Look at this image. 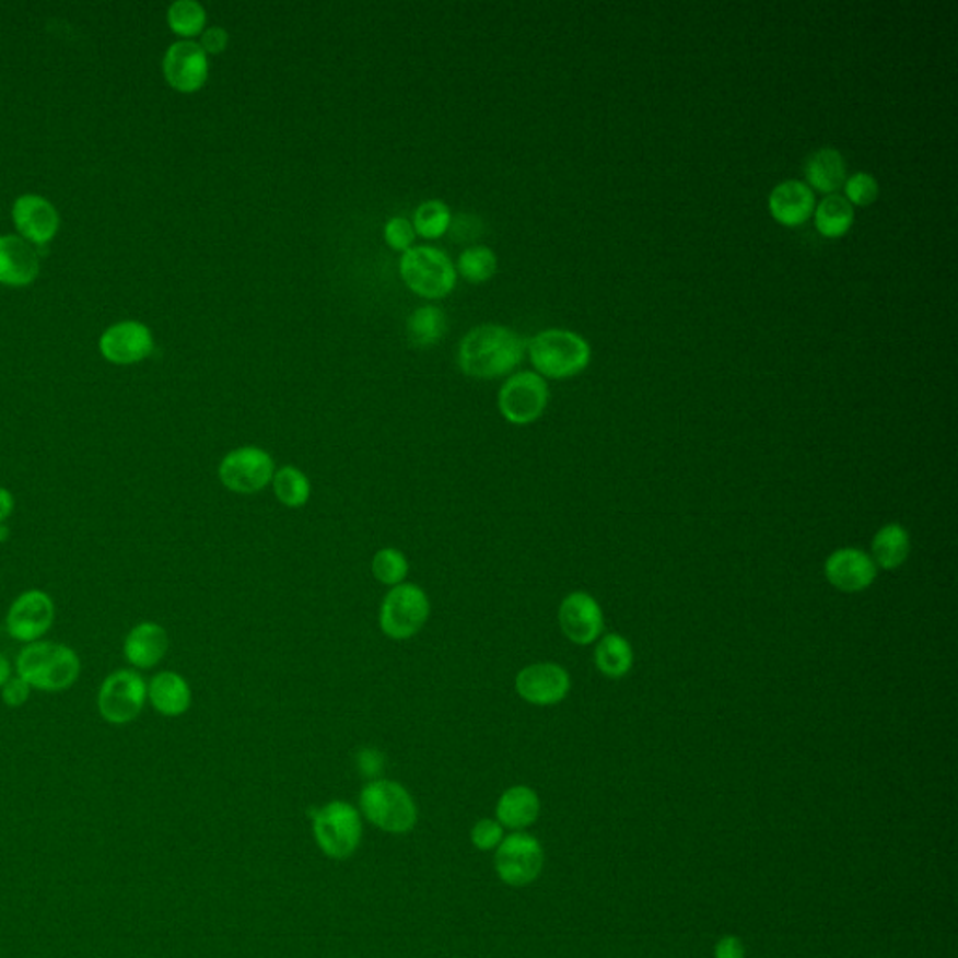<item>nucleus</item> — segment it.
Returning a JSON list of instances; mask_svg holds the SVG:
<instances>
[{
  "label": "nucleus",
  "mask_w": 958,
  "mask_h": 958,
  "mask_svg": "<svg viewBox=\"0 0 958 958\" xmlns=\"http://www.w3.org/2000/svg\"><path fill=\"white\" fill-rule=\"evenodd\" d=\"M526 341L502 324H481L460 339L457 362L463 373L479 381L510 375L523 362Z\"/></svg>",
  "instance_id": "nucleus-1"
},
{
  "label": "nucleus",
  "mask_w": 958,
  "mask_h": 958,
  "mask_svg": "<svg viewBox=\"0 0 958 958\" xmlns=\"http://www.w3.org/2000/svg\"><path fill=\"white\" fill-rule=\"evenodd\" d=\"M15 670L21 680L38 691H66L78 681L81 661L73 647L59 642L38 641L26 644L17 655Z\"/></svg>",
  "instance_id": "nucleus-2"
},
{
  "label": "nucleus",
  "mask_w": 958,
  "mask_h": 958,
  "mask_svg": "<svg viewBox=\"0 0 958 958\" xmlns=\"http://www.w3.org/2000/svg\"><path fill=\"white\" fill-rule=\"evenodd\" d=\"M536 373L544 378L563 381L583 373L592 360V349L576 331L551 328L531 337L526 343Z\"/></svg>",
  "instance_id": "nucleus-3"
},
{
  "label": "nucleus",
  "mask_w": 958,
  "mask_h": 958,
  "mask_svg": "<svg viewBox=\"0 0 958 958\" xmlns=\"http://www.w3.org/2000/svg\"><path fill=\"white\" fill-rule=\"evenodd\" d=\"M399 272L410 291L423 299H444L454 291L457 270L444 249L412 246L399 259Z\"/></svg>",
  "instance_id": "nucleus-4"
},
{
  "label": "nucleus",
  "mask_w": 958,
  "mask_h": 958,
  "mask_svg": "<svg viewBox=\"0 0 958 958\" xmlns=\"http://www.w3.org/2000/svg\"><path fill=\"white\" fill-rule=\"evenodd\" d=\"M429 616L428 592L420 584L402 583L386 592L378 610V626L392 641H410L428 626Z\"/></svg>",
  "instance_id": "nucleus-5"
},
{
  "label": "nucleus",
  "mask_w": 958,
  "mask_h": 958,
  "mask_svg": "<svg viewBox=\"0 0 958 958\" xmlns=\"http://www.w3.org/2000/svg\"><path fill=\"white\" fill-rule=\"evenodd\" d=\"M360 807L373 826L388 833H407L418 822V809L407 788L389 779H375L363 786Z\"/></svg>",
  "instance_id": "nucleus-6"
},
{
  "label": "nucleus",
  "mask_w": 958,
  "mask_h": 958,
  "mask_svg": "<svg viewBox=\"0 0 958 958\" xmlns=\"http://www.w3.org/2000/svg\"><path fill=\"white\" fill-rule=\"evenodd\" d=\"M362 816L350 803L330 802L315 813L313 833L318 849L331 860H347L362 842Z\"/></svg>",
  "instance_id": "nucleus-7"
},
{
  "label": "nucleus",
  "mask_w": 958,
  "mask_h": 958,
  "mask_svg": "<svg viewBox=\"0 0 958 958\" xmlns=\"http://www.w3.org/2000/svg\"><path fill=\"white\" fill-rule=\"evenodd\" d=\"M149 700V684L136 668H120L109 674L97 691V712L110 725L136 721Z\"/></svg>",
  "instance_id": "nucleus-8"
},
{
  "label": "nucleus",
  "mask_w": 958,
  "mask_h": 958,
  "mask_svg": "<svg viewBox=\"0 0 958 958\" xmlns=\"http://www.w3.org/2000/svg\"><path fill=\"white\" fill-rule=\"evenodd\" d=\"M549 384L536 371L510 375L499 392V410L512 425H530L538 421L549 405Z\"/></svg>",
  "instance_id": "nucleus-9"
},
{
  "label": "nucleus",
  "mask_w": 958,
  "mask_h": 958,
  "mask_svg": "<svg viewBox=\"0 0 958 958\" xmlns=\"http://www.w3.org/2000/svg\"><path fill=\"white\" fill-rule=\"evenodd\" d=\"M272 455L259 446L236 447L221 459L218 478L221 486L236 494H257L272 486L276 474Z\"/></svg>",
  "instance_id": "nucleus-10"
},
{
  "label": "nucleus",
  "mask_w": 958,
  "mask_h": 958,
  "mask_svg": "<svg viewBox=\"0 0 958 958\" xmlns=\"http://www.w3.org/2000/svg\"><path fill=\"white\" fill-rule=\"evenodd\" d=\"M545 854L541 842L528 833H513L500 842L494 867L500 880L512 887L530 886L544 871Z\"/></svg>",
  "instance_id": "nucleus-11"
},
{
  "label": "nucleus",
  "mask_w": 958,
  "mask_h": 958,
  "mask_svg": "<svg viewBox=\"0 0 958 958\" xmlns=\"http://www.w3.org/2000/svg\"><path fill=\"white\" fill-rule=\"evenodd\" d=\"M55 622V603L51 596L44 589H26L15 597L10 605L7 615L8 635L13 641L33 642L42 641Z\"/></svg>",
  "instance_id": "nucleus-12"
},
{
  "label": "nucleus",
  "mask_w": 958,
  "mask_h": 958,
  "mask_svg": "<svg viewBox=\"0 0 958 958\" xmlns=\"http://www.w3.org/2000/svg\"><path fill=\"white\" fill-rule=\"evenodd\" d=\"M515 691L531 706H554L571 691V676L558 663H534L515 676Z\"/></svg>",
  "instance_id": "nucleus-13"
},
{
  "label": "nucleus",
  "mask_w": 958,
  "mask_h": 958,
  "mask_svg": "<svg viewBox=\"0 0 958 958\" xmlns=\"http://www.w3.org/2000/svg\"><path fill=\"white\" fill-rule=\"evenodd\" d=\"M162 66L167 83L182 94L201 91L210 72L207 51L194 39H178L171 44Z\"/></svg>",
  "instance_id": "nucleus-14"
},
{
  "label": "nucleus",
  "mask_w": 958,
  "mask_h": 958,
  "mask_svg": "<svg viewBox=\"0 0 958 958\" xmlns=\"http://www.w3.org/2000/svg\"><path fill=\"white\" fill-rule=\"evenodd\" d=\"M154 350V336L149 326L139 320L113 324L100 337V352L110 363L131 365L143 362Z\"/></svg>",
  "instance_id": "nucleus-15"
},
{
  "label": "nucleus",
  "mask_w": 958,
  "mask_h": 958,
  "mask_svg": "<svg viewBox=\"0 0 958 958\" xmlns=\"http://www.w3.org/2000/svg\"><path fill=\"white\" fill-rule=\"evenodd\" d=\"M558 623L563 635L573 644L586 646L603 633V610L599 603L586 592H571L558 609Z\"/></svg>",
  "instance_id": "nucleus-16"
},
{
  "label": "nucleus",
  "mask_w": 958,
  "mask_h": 958,
  "mask_svg": "<svg viewBox=\"0 0 958 958\" xmlns=\"http://www.w3.org/2000/svg\"><path fill=\"white\" fill-rule=\"evenodd\" d=\"M823 575L828 583L844 594H857L873 586L878 575L873 558L868 552L854 547H844L831 552L823 563Z\"/></svg>",
  "instance_id": "nucleus-17"
},
{
  "label": "nucleus",
  "mask_w": 958,
  "mask_h": 958,
  "mask_svg": "<svg viewBox=\"0 0 958 958\" xmlns=\"http://www.w3.org/2000/svg\"><path fill=\"white\" fill-rule=\"evenodd\" d=\"M12 218L21 238L36 246L49 244L55 238V234L59 233V212L42 195H21L20 199L13 202Z\"/></svg>",
  "instance_id": "nucleus-18"
},
{
  "label": "nucleus",
  "mask_w": 958,
  "mask_h": 958,
  "mask_svg": "<svg viewBox=\"0 0 958 958\" xmlns=\"http://www.w3.org/2000/svg\"><path fill=\"white\" fill-rule=\"evenodd\" d=\"M815 191L799 180L781 182L771 189L768 207L783 227H799L815 214Z\"/></svg>",
  "instance_id": "nucleus-19"
},
{
  "label": "nucleus",
  "mask_w": 958,
  "mask_h": 958,
  "mask_svg": "<svg viewBox=\"0 0 958 958\" xmlns=\"http://www.w3.org/2000/svg\"><path fill=\"white\" fill-rule=\"evenodd\" d=\"M38 253L15 234L0 236V283L7 287H26L38 278Z\"/></svg>",
  "instance_id": "nucleus-20"
},
{
  "label": "nucleus",
  "mask_w": 958,
  "mask_h": 958,
  "mask_svg": "<svg viewBox=\"0 0 958 958\" xmlns=\"http://www.w3.org/2000/svg\"><path fill=\"white\" fill-rule=\"evenodd\" d=\"M167 650V631L156 622L137 623L124 639V657L139 670L157 667L165 659Z\"/></svg>",
  "instance_id": "nucleus-21"
},
{
  "label": "nucleus",
  "mask_w": 958,
  "mask_h": 958,
  "mask_svg": "<svg viewBox=\"0 0 958 958\" xmlns=\"http://www.w3.org/2000/svg\"><path fill=\"white\" fill-rule=\"evenodd\" d=\"M149 700L163 717H182L191 708V687L182 674L157 673L149 684Z\"/></svg>",
  "instance_id": "nucleus-22"
},
{
  "label": "nucleus",
  "mask_w": 958,
  "mask_h": 958,
  "mask_svg": "<svg viewBox=\"0 0 958 958\" xmlns=\"http://www.w3.org/2000/svg\"><path fill=\"white\" fill-rule=\"evenodd\" d=\"M803 175L807 180L805 184L813 191L816 189L820 194L833 195L846 182V160L839 150L831 147L816 150L807 157Z\"/></svg>",
  "instance_id": "nucleus-23"
},
{
  "label": "nucleus",
  "mask_w": 958,
  "mask_h": 958,
  "mask_svg": "<svg viewBox=\"0 0 958 958\" xmlns=\"http://www.w3.org/2000/svg\"><path fill=\"white\" fill-rule=\"evenodd\" d=\"M541 802L530 786L518 784L500 796L496 803V818L502 828L525 829L539 818Z\"/></svg>",
  "instance_id": "nucleus-24"
},
{
  "label": "nucleus",
  "mask_w": 958,
  "mask_h": 958,
  "mask_svg": "<svg viewBox=\"0 0 958 958\" xmlns=\"http://www.w3.org/2000/svg\"><path fill=\"white\" fill-rule=\"evenodd\" d=\"M910 552H912L910 531L899 523H889L876 531L868 557L873 558L876 568L891 571L904 565Z\"/></svg>",
  "instance_id": "nucleus-25"
},
{
  "label": "nucleus",
  "mask_w": 958,
  "mask_h": 958,
  "mask_svg": "<svg viewBox=\"0 0 958 958\" xmlns=\"http://www.w3.org/2000/svg\"><path fill=\"white\" fill-rule=\"evenodd\" d=\"M594 661L603 676L618 680L633 667V647L622 635L610 633L597 642Z\"/></svg>",
  "instance_id": "nucleus-26"
},
{
  "label": "nucleus",
  "mask_w": 958,
  "mask_h": 958,
  "mask_svg": "<svg viewBox=\"0 0 958 958\" xmlns=\"http://www.w3.org/2000/svg\"><path fill=\"white\" fill-rule=\"evenodd\" d=\"M854 207L842 195H828L815 208V225L826 238H841L854 225Z\"/></svg>",
  "instance_id": "nucleus-27"
},
{
  "label": "nucleus",
  "mask_w": 958,
  "mask_h": 958,
  "mask_svg": "<svg viewBox=\"0 0 958 958\" xmlns=\"http://www.w3.org/2000/svg\"><path fill=\"white\" fill-rule=\"evenodd\" d=\"M272 489L279 504L285 505L289 510H300L312 499V481L302 468L292 465L276 470Z\"/></svg>",
  "instance_id": "nucleus-28"
},
{
  "label": "nucleus",
  "mask_w": 958,
  "mask_h": 958,
  "mask_svg": "<svg viewBox=\"0 0 958 958\" xmlns=\"http://www.w3.org/2000/svg\"><path fill=\"white\" fill-rule=\"evenodd\" d=\"M446 331V315L436 305H421L407 320L408 339L416 347H434Z\"/></svg>",
  "instance_id": "nucleus-29"
},
{
  "label": "nucleus",
  "mask_w": 958,
  "mask_h": 958,
  "mask_svg": "<svg viewBox=\"0 0 958 958\" xmlns=\"http://www.w3.org/2000/svg\"><path fill=\"white\" fill-rule=\"evenodd\" d=\"M167 23L173 33L191 39L207 28V10L197 0H176L168 7Z\"/></svg>",
  "instance_id": "nucleus-30"
},
{
  "label": "nucleus",
  "mask_w": 958,
  "mask_h": 958,
  "mask_svg": "<svg viewBox=\"0 0 958 958\" xmlns=\"http://www.w3.org/2000/svg\"><path fill=\"white\" fill-rule=\"evenodd\" d=\"M452 220H454V215H452V210L446 202L441 201V199H429L416 208L412 225H414L416 234H420L423 238L434 240L441 238L449 231Z\"/></svg>",
  "instance_id": "nucleus-31"
},
{
  "label": "nucleus",
  "mask_w": 958,
  "mask_h": 958,
  "mask_svg": "<svg viewBox=\"0 0 958 958\" xmlns=\"http://www.w3.org/2000/svg\"><path fill=\"white\" fill-rule=\"evenodd\" d=\"M455 270L472 283H483L499 270V257L491 247L472 246L460 253Z\"/></svg>",
  "instance_id": "nucleus-32"
},
{
  "label": "nucleus",
  "mask_w": 958,
  "mask_h": 958,
  "mask_svg": "<svg viewBox=\"0 0 958 958\" xmlns=\"http://www.w3.org/2000/svg\"><path fill=\"white\" fill-rule=\"evenodd\" d=\"M408 571L410 563L407 554L396 547H384L381 551H376L371 560V573L375 576L376 583L384 584L388 588L407 583Z\"/></svg>",
  "instance_id": "nucleus-33"
},
{
  "label": "nucleus",
  "mask_w": 958,
  "mask_h": 958,
  "mask_svg": "<svg viewBox=\"0 0 958 958\" xmlns=\"http://www.w3.org/2000/svg\"><path fill=\"white\" fill-rule=\"evenodd\" d=\"M844 191H846V201L852 207H868L878 199L880 195V186L876 180L875 175L871 173H855L844 182Z\"/></svg>",
  "instance_id": "nucleus-34"
},
{
  "label": "nucleus",
  "mask_w": 958,
  "mask_h": 958,
  "mask_svg": "<svg viewBox=\"0 0 958 958\" xmlns=\"http://www.w3.org/2000/svg\"><path fill=\"white\" fill-rule=\"evenodd\" d=\"M384 240L392 249L396 252H407L414 246L416 231L412 221L401 215H396L392 220L386 221L384 225Z\"/></svg>",
  "instance_id": "nucleus-35"
},
{
  "label": "nucleus",
  "mask_w": 958,
  "mask_h": 958,
  "mask_svg": "<svg viewBox=\"0 0 958 958\" xmlns=\"http://www.w3.org/2000/svg\"><path fill=\"white\" fill-rule=\"evenodd\" d=\"M504 841V828L500 826L499 820H479L472 829L474 846L479 850H492L499 846L500 842Z\"/></svg>",
  "instance_id": "nucleus-36"
},
{
  "label": "nucleus",
  "mask_w": 958,
  "mask_h": 958,
  "mask_svg": "<svg viewBox=\"0 0 958 958\" xmlns=\"http://www.w3.org/2000/svg\"><path fill=\"white\" fill-rule=\"evenodd\" d=\"M31 691H33V687L28 686L25 680H21L20 676H12L0 689V697L8 708H20L25 704L26 700L31 699Z\"/></svg>",
  "instance_id": "nucleus-37"
},
{
  "label": "nucleus",
  "mask_w": 958,
  "mask_h": 958,
  "mask_svg": "<svg viewBox=\"0 0 958 958\" xmlns=\"http://www.w3.org/2000/svg\"><path fill=\"white\" fill-rule=\"evenodd\" d=\"M199 44L207 55H220L227 49L229 33L223 26H208L202 31Z\"/></svg>",
  "instance_id": "nucleus-38"
},
{
  "label": "nucleus",
  "mask_w": 958,
  "mask_h": 958,
  "mask_svg": "<svg viewBox=\"0 0 958 958\" xmlns=\"http://www.w3.org/2000/svg\"><path fill=\"white\" fill-rule=\"evenodd\" d=\"M476 221H478L476 215L459 214L452 220V225H449L447 233L454 234L455 238H459V242L476 238L481 233V221L479 223H476Z\"/></svg>",
  "instance_id": "nucleus-39"
},
{
  "label": "nucleus",
  "mask_w": 958,
  "mask_h": 958,
  "mask_svg": "<svg viewBox=\"0 0 958 958\" xmlns=\"http://www.w3.org/2000/svg\"><path fill=\"white\" fill-rule=\"evenodd\" d=\"M358 768L363 775L375 781L384 768L383 752H378L376 749H363V751L358 752Z\"/></svg>",
  "instance_id": "nucleus-40"
},
{
  "label": "nucleus",
  "mask_w": 958,
  "mask_h": 958,
  "mask_svg": "<svg viewBox=\"0 0 958 958\" xmlns=\"http://www.w3.org/2000/svg\"><path fill=\"white\" fill-rule=\"evenodd\" d=\"M713 957L745 958L744 942H741V938H738V936H725V938L718 939L717 946H715V951H713Z\"/></svg>",
  "instance_id": "nucleus-41"
},
{
  "label": "nucleus",
  "mask_w": 958,
  "mask_h": 958,
  "mask_svg": "<svg viewBox=\"0 0 958 958\" xmlns=\"http://www.w3.org/2000/svg\"><path fill=\"white\" fill-rule=\"evenodd\" d=\"M15 510V496L7 487H0V525H4L8 518L12 517Z\"/></svg>",
  "instance_id": "nucleus-42"
},
{
  "label": "nucleus",
  "mask_w": 958,
  "mask_h": 958,
  "mask_svg": "<svg viewBox=\"0 0 958 958\" xmlns=\"http://www.w3.org/2000/svg\"><path fill=\"white\" fill-rule=\"evenodd\" d=\"M10 678H12V665L4 655L0 654V689Z\"/></svg>",
  "instance_id": "nucleus-43"
}]
</instances>
